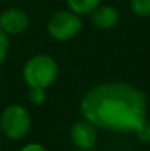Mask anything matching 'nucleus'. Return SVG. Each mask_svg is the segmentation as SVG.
<instances>
[{
    "mask_svg": "<svg viewBox=\"0 0 150 151\" xmlns=\"http://www.w3.org/2000/svg\"><path fill=\"white\" fill-rule=\"evenodd\" d=\"M90 15H91V22L100 29L113 28L119 21V12L113 6H109V4L100 3Z\"/></svg>",
    "mask_w": 150,
    "mask_h": 151,
    "instance_id": "obj_7",
    "label": "nucleus"
},
{
    "mask_svg": "<svg viewBox=\"0 0 150 151\" xmlns=\"http://www.w3.org/2000/svg\"><path fill=\"white\" fill-rule=\"evenodd\" d=\"M28 97L33 104H41L46 100V91H44V88H31Z\"/></svg>",
    "mask_w": 150,
    "mask_h": 151,
    "instance_id": "obj_12",
    "label": "nucleus"
},
{
    "mask_svg": "<svg viewBox=\"0 0 150 151\" xmlns=\"http://www.w3.org/2000/svg\"><path fill=\"white\" fill-rule=\"evenodd\" d=\"M28 24H30L28 15L18 7L6 9L0 15V28L7 35H18L24 32L28 28Z\"/></svg>",
    "mask_w": 150,
    "mask_h": 151,
    "instance_id": "obj_5",
    "label": "nucleus"
},
{
    "mask_svg": "<svg viewBox=\"0 0 150 151\" xmlns=\"http://www.w3.org/2000/svg\"><path fill=\"white\" fill-rule=\"evenodd\" d=\"M100 3H101V0H66L69 10L75 12L80 16L81 15H90Z\"/></svg>",
    "mask_w": 150,
    "mask_h": 151,
    "instance_id": "obj_8",
    "label": "nucleus"
},
{
    "mask_svg": "<svg viewBox=\"0 0 150 151\" xmlns=\"http://www.w3.org/2000/svg\"><path fill=\"white\" fill-rule=\"evenodd\" d=\"M31 128V116L21 104H10L0 116V129L10 139L24 138Z\"/></svg>",
    "mask_w": 150,
    "mask_h": 151,
    "instance_id": "obj_3",
    "label": "nucleus"
},
{
    "mask_svg": "<svg viewBox=\"0 0 150 151\" xmlns=\"http://www.w3.org/2000/svg\"><path fill=\"white\" fill-rule=\"evenodd\" d=\"M81 113L96 128L136 134L147 119V99L140 88L128 82H106L84 96Z\"/></svg>",
    "mask_w": 150,
    "mask_h": 151,
    "instance_id": "obj_1",
    "label": "nucleus"
},
{
    "mask_svg": "<svg viewBox=\"0 0 150 151\" xmlns=\"http://www.w3.org/2000/svg\"><path fill=\"white\" fill-rule=\"evenodd\" d=\"M71 139L78 148H91L97 139V128L86 119L78 120L71 128Z\"/></svg>",
    "mask_w": 150,
    "mask_h": 151,
    "instance_id": "obj_6",
    "label": "nucleus"
},
{
    "mask_svg": "<svg viewBox=\"0 0 150 151\" xmlns=\"http://www.w3.org/2000/svg\"><path fill=\"white\" fill-rule=\"evenodd\" d=\"M131 10L141 18L150 16V0H131Z\"/></svg>",
    "mask_w": 150,
    "mask_h": 151,
    "instance_id": "obj_9",
    "label": "nucleus"
},
{
    "mask_svg": "<svg viewBox=\"0 0 150 151\" xmlns=\"http://www.w3.org/2000/svg\"><path fill=\"white\" fill-rule=\"evenodd\" d=\"M136 135L141 142H150V120H144V123L136 131Z\"/></svg>",
    "mask_w": 150,
    "mask_h": 151,
    "instance_id": "obj_11",
    "label": "nucleus"
},
{
    "mask_svg": "<svg viewBox=\"0 0 150 151\" xmlns=\"http://www.w3.org/2000/svg\"><path fill=\"white\" fill-rule=\"evenodd\" d=\"M57 76V63L47 54H36L24 66V79L30 88H47Z\"/></svg>",
    "mask_w": 150,
    "mask_h": 151,
    "instance_id": "obj_2",
    "label": "nucleus"
},
{
    "mask_svg": "<svg viewBox=\"0 0 150 151\" xmlns=\"http://www.w3.org/2000/svg\"><path fill=\"white\" fill-rule=\"evenodd\" d=\"M83 27V21L80 15L72 10H59L47 22V31L50 37L59 41H66L74 38Z\"/></svg>",
    "mask_w": 150,
    "mask_h": 151,
    "instance_id": "obj_4",
    "label": "nucleus"
},
{
    "mask_svg": "<svg viewBox=\"0 0 150 151\" xmlns=\"http://www.w3.org/2000/svg\"><path fill=\"white\" fill-rule=\"evenodd\" d=\"M7 51H9V38H7V34L0 28V66L6 60Z\"/></svg>",
    "mask_w": 150,
    "mask_h": 151,
    "instance_id": "obj_10",
    "label": "nucleus"
},
{
    "mask_svg": "<svg viewBox=\"0 0 150 151\" xmlns=\"http://www.w3.org/2000/svg\"><path fill=\"white\" fill-rule=\"evenodd\" d=\"M21 151H47V150L38 142H31V144H27L25 147H22Z\"/></svg>",
    "mask_w": 150,
    "mask_h": 151,
    "instance_id": "obj_13",
    "label": "nucleus"
}]
</instances>
